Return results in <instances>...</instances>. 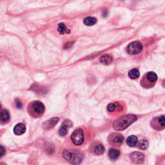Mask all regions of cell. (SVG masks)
<instances>
[{
    "label": "cell",
    "mask_w": 165,
    "mask_h": 165,
    "mask_svg": "<svg viewBox=\"0 0 165 165\" xmlns=\"http://www.w3.org/2000/svg\"><path fill=\"white\" fill-rule=\"evenodd\" d=\"M143 50V45L139 41L132 42L128 45L126 51L130 55H136L140 53Z\"/></svg>",
    "instance_id": "3957f363"
},
{
    "label": "cell",
    "mask_w": 165,
    "mask_h": 165,
    "mask_svg": "<svg viewBox=\"0 0 165 165\" xmlns=\"http://www.w3.org/2000/svg\"><path fill=\"white\" fill-rule=\"evenodd\" d=\"M0 151H1V156L2 157L5 153V148L3 147V146H1V148H0Z\"/></svg>",
    "instance_id": "cb8c5ba5"
},
{
    "label": "cell",
    "mask_w": 165,
    "mask_h": 165,
    "mask_svg": "<svg viewBox=\"0 0 165 165\" xmlns=\"http://www.w3.org/2000/svg\"><path fill=\"white\" fill-rule=\"evenodd\" d=\"M112 61V58L108 54L103 55L100 58V62L104 65H109Z\"/></svg>",
    "instance_id": "7c38bea8"
},
{
    "label": "cell",
    "mask_w": 165,
    "mask_h": 165,
    "mask_svg": "<svg viewBox=\"0 0 165 165\" xmlns=\"http://www.w3.org/2000/svg\"><path fill=\"white\" fill-rule=\"evenodd\" d=\"M137 120L136 115L132 114L124 115L122 117L117 119L113 124V128L115 130L121 131L126 129V128L135 122Z\"/></svg>",
    "instance_id": "6da1fadb"
},
{
    "label": "cell",
    "mask_w": 165,
    "mask_h": 165,
    "mask_svg": "<svg viewBox=\"0 0 165 165\" xmlns=\"http://www.w3.org/2000/svg\"><path fill=\"white\" fill-rule=\"evenodd\" d=\"M130 159L133 163L137 164H142L145 161L144 155L139 151H135V152L132 153L130 155Z\"/></svg>",
    "instance_id": "8992f818"
},
{
    "label": "cell",
    "mask_w": 165,
    "mask_h": 165,
    "mask_svg": "<svg viewBox=\"0 0 165 165\" xmlns=\"http://www.w3.org/2000/svg\"><path fill=\"white\" fill-rule=\"evenodd\" d=\"M163 86L165 88V81H164L163 83Z\"/></svg>",
    "instance_id": "d4e9b609"
},
{
    "label": "cell",
    "mask_w": 165,
    "mask_h": 165,
    "mask_svg": "<svg viewBox=\"0 0 165 165\" xmlns=\"http://www.w3.org/2000/svg\"><path fill=\"white\" fill-rule=\"evenodd\" d=\"M26 131V127L23 123H18L14 128V133L18 136H20L25 133Z\"/></svg>",
    "instance_id": "9c48e42d"
},
{
    "label": "cell",
    "mask_w": 165,
    "mask_h": 165,
    "mask_svg": "<svg viewBox=\"0 0 165 165\" xmlns=\"http://www.w3.org/2000/svg\"><path fill=\"white\" fill-rule=\"evenodd\" d=\"M147 80L150 83H155L157 79H158V75L155 72H149L146 75Z\"/></svg>",
    "instance_id": "4fadbf2b"
},
{
    "label": "cell",
    "mask_w": 165,
    "mask_h": 165,
    "mask_svg": "<svg viewBox=\"0 0 165 165\" xmlns=\"http://www.w3.org/2000/svg\"><path fill=\"white\" fill-rule=\"evenodd\" d=\"M148 143L147 141L145 139H143L139 143L138 147H139V148H140L141 150H145L148 148Z\"/></svg>",
    "instance_id": "ffe728a7"
},
{
    "label": "cell",
    "mask_w": 165,
    "mask_h": 165,
    "mask_svg": "<svg viewBox=\"0 0 165 165\" xmlns=\"http://www.w3.org/2000/svg\"><path fill=\"white\" fill-rule=\"evenodd\" d=\"M63 156L66 160L74 165H79L83 159L81 152L75 150L66 149L63 151Z\"/></svg>",
    "instance_id": "7a4b0ae2"
},
{
    "label": "cell",
    "mask_w": 165,
    "mask_h": 165,
    "mask_svg": "<svg viewBox=\"0 0 165 165\" xmlns=\"http://www.w3.org/2000/svg\"><path fill=\"white\" fill-rule=\"evenodd\" d=\"M158 122L162 127H165V115H162L158 118Z\"/></svg>",
    "instance_id": "44dd1931"
},
{
    "label": "cell",
    "mask_w": 165,
    "mask_h": 165,
    "mask_svg": "<svg viewBox=\"0 0 165 165\" xmlns=\"http://www.w3.org/2000/svg\"><path fill=\"white\" fill-rule=\"evenodd\" d=\"M71 139L75 145H81L84 141V134L82 129H76L71 136Z\"/></svg>",
    "instance_id": "277c9868"
},
{
    "label": "cell",
    "mask_w": 165,
    "mask_h": 165,
    "mask_svg": "<svg viewBox=\"0 0 165 165\" xmlns=\"http://www.w3.org/2000/svg\"><path fill=\"white\" fill-rule=\"evenodd\" d=\"M139 71L137 69H132L131 70H130L128 72V76L132 79H137V78L139 77Z\"/></svg>",
    "instance_id": "9a60e30c"
},
{
    "label": "cell",
    "mask_w": 165,
    "mask_h": 165,
    "mask_svg": "<svg viewBox=\"0 0 165 165\" xmlns=\"http://www.w3.org/2000/svg\"><path fill=\"white\" fill-rule=\"evenodd\" d=\"M137 142H138L137 137L135 136H130L126 139L127 145H128L129 147H136V145L137 144Z\"/></svg>",
    "instance_id": "30bf717a"
},
{
    "label": "cell",
    "mask_w": 165,
    "mask_h": 165,
    "mask_svg": "<svg viewBox=\"0 0 165 165\" xmlns=\"http://www.w3.org/2000/svg\"><path fill=\"white\" fill-rule=\"evenodd\" d=\"M72 125V123L70 120H65L63 122L62 126L59 129V134L61 136H66L68 132V128Z\"/></svg>",
    "instance_id": "52a82bcc"
},
{
    "label": "cell",
    "mask_w": 165,
    "mask_h": 165,
    "mask_svg": "<svg viewBox=\"0 0 165 165\" xmlns=\"http://www.w3.org/2000/svg\"><path fill=\"white\" fill-rule=\"evenodd\" d=\"M16 107H17L18 109H21L22 107V104H21V102L20 101H19L18 99L16 100Z\"/></svg>",
    "instance_id": "603a6c76"
},
{
    "label": "cell",
    "mask_w": 165,
    "mask_h": 165,
    "mask_svg": "<svg viewBox=\"0 0 165 165\" xmlns=\"http://www.w3.org/2000/svg\"><path fill=\"white\" fill-rule=\"evenodd\" d=\"M123 142H124V137L121 136V135L115 136L114 137V139H113V143H114V144L117 145H122Z\"/></svg>",
    "instance_id": "d6986e66"
},
{
    "label": "cell",
    "mask_w": 165,
    "mask_h": 165,
    "mask_svg": "<svg viewBox=\"0 0 165 165\" xmlns=\"http://www.w3.org/2000/svg\"><path fill=\"white\" fill-rule=\"evenodd\" d=\"M105 150V148L104 146L99 144V145H96V147H94V151L96 155H101V154L104 153Z\"/></svg>",
    "instance_id": "e0dca14e"
},
{
    "label": "cell",
    "mask_w": 165,
    "mask_h": 165,
    "mask_svg": "<svg viewBox=\"0 0 165 165\" xmlns=\"http://www.w3.org/2000/svg\"><path fill=\"white\" fill-rule=\"evenodd\" d=\"M58 32L61 34H63L66 32V33H70V30H67L66 29V26L65 25V24L63 23H60L58 25Z\"/></svg>",
    "instance_id": "ac0fdd59"
},
{
    "label": "cell",
    "mask_w": 165,
    "mask_h": 165,
    "mask_svg": "<svg viewBox=\"0 0 165 165\" xmlns=\"http://www.w3.org/2000/svg\"><path fill=\"white\" fill-rule=\"evenodd\" d=\"M58 121L59 119L58 117L51 118L49 120L45 121V122L43 123V128L47 130L52 128L56 125L57 123L58 122Z\"/></svg>",
    "instance_id": "ba28073f"
},
{
    "label": "cell",
    "mask_w": 165,
    "mask_h": 165,
    "mask_svg": "<svg viewBox=\"0 0 165 165\" xmlns=\"http://www.w3.org/2000/svg\"><path fill=\"white\" fill-rule=\"evenodd\" d=\"M116 109V105L114 103H110L107 106V110L109 111V112H113Z\"/></svg>",
    "instance_id": "7402d4cb"
},
{
    "label": "cell",
    "mask_w": 165,
    "mask_h": 165,
    "mask_svg": "<svg viewBox=\"0 0 165 165\" xmlns=\"http://www.w3.org/2000/svg\"><path fill=\"white\" fill-rule=\"evenodd\" d=\"M1 120L2 122H8L10 120V113L7 110H3L1 112Z\"/></svg>",
    "instance_id": "5bb4252c"
},
{
    "label": "cell",
    "mask_w": 165,
    "mask_h": 165,
    "mask_svg": "<svg viewBox=\"0 0 165 165\" xmlns=\"http://www.w3.org/2000/svg\"><path fill=\"white\" fill-rule=\"evenodd\" d=\"M32 112L37 115H42L45 111V106L41 102L34 101L31 105Z\"/></svg>",
    "instance_id": "5b68a950"
},
{
    "label": "cell",
    "mask_w": 165,
    "mask_h": 165,
    "mask_svg": "<svg viewBox=\"0 0 165 165\" xmlns=\"http://www.w3.org/2000/svg\"><path fill=\"white\" fill-rule=\"evenodd\" d=\"M120 151L111 148L109 150V156L110 159H112V160H115V159H117L119 157H120Z\"/></svg>",
    "instance_id": "8fae6325"
},
{
    "label": "cell",
    "mask_w": 165,
    "mask_h": 165,
    "mask_svg": "<svg viewBox=\"0 0 165 165\" xmlns=\"http://www.w3.org/2000/svg\"><path fill=\"white\" fill-rule=\"evenodd\" d=\"M83 22L85 23V25L87 26H92L95 25L97 22V20L96 18L92 17H86V18L84 19Z\"/></svg>",
    "instance_id": "2e32d148"
}]
</instances>
